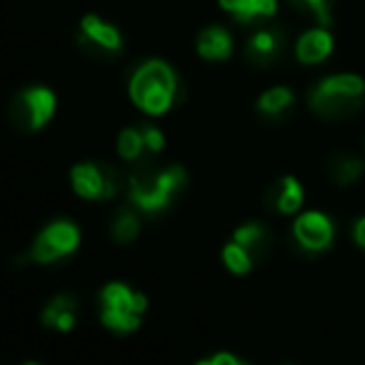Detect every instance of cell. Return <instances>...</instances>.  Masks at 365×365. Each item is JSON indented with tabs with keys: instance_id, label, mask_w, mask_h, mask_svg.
<instances>
[{
	"instance_id": "obj_1",
	"label": "cell",
	"mask_w": 365,
	"mask_h": 365,
	"mask_svg": "<svg viewBox=\"0 0 365 365\" xmlns=\"http://www.w3.org/2000/svg\"><path fill=\"white\" fill-rule=\"evenodd\" d=\"M365 83L358 76H333L320 81L310 93V108L323 118H350L363 108Z\"/></svg>"
},
{
	"instance_id": "obj_2",
	"label": "cell",
	"mask_w": 365,
	"mask_h": 365,
	"mask_svg": "<svg viewBox=\"0 0 365 365\" xmlns=\"http://www.w3.org/2000/svg\"><path fill=\"white\" fill-rule=\"evenodd\" d=\"M175 73L163 61H150L138 68L130 81V98L140 110L150 115H160L173 106L175 98Z\"/></svg>"
},
{
	"instance_id": "obj_3",
	"label": "cell",
	"mask_w": 365,
	"mask_h": 365,
	"mask_svg": "<svg viewBox=\"0 0 365 365\" xmlns=\"http://www.w3.org/2000/svg\"><path fill=\"white\" fill-rule=\"evenodd\" d=\"M182 182H185V173L180 165L160 173L153 168H143L130 178V200L145 213H158L170 203L173 195L182 188Z\"/></svg>"
},
{
	"instance_id": "obj_4",
	"label": "cell",
	"mask_w": 365,
	"mask_h": 365,
	"mask_svg": "<svg viewBox=\"0 0 365 365\" xmlns=\"http://www.w3.org/2000/svg\"><path fill=\"white\" fill-rule=\"evenodd\" d=\"M103 323L118 333H130L140 325V315L145 310V295L133 293L128 285L110 283L101 293Z\"/></svg>"
},
{
	"instance_id": "obj_5",
	"label": "cell",
	"mask_w": 365,
	"mask_h": 365,
	"mask_svg": "<svg viewBox=\"0 0 365 365\" xmlns=\"http://www.w3.org/2000/svg\"><path fill=\"white\" fill-rule=\"evenodd\" d=\"M56 96L48 88H28L21 91L11 103V120L23 130H38L53 118Z\"/></svg>"
},
{
	"instance_id": "obj_6",
	"label": "cell",
	"mask_w": 365,
	"mask_h": 365,
	"mask_svg": "<svg viewBox=\"0 0 365 365\" xmlns=\"http://www.w3.org/2000/svg\"><path fill=\"white\" fill-rule=\"evenodd\" d=\"M73 180V190L78 195L88 200L96 198H113L120 188V180H118V173L113 170L108 163H103L101 168L91 165V163H83V165H76L71 173Z\"/></svg>"
},
{
	"instance_id": "obj_7",
	"label": "cell",
	"mask_w": 365,
	"mask_h": 365,
	"mask_svg": "<svg viewBox=\"0 0 365 365\" xmlns=\"http://www.w3.org/2000/svg\"><path fill=\"white\" fill-rule=\"evenodd\" d=\"M78 240H81V233H78L76 225L68 223V220H58V223L48 225L38 235L36 245L31 250V260H36V263H53V260L73 253L78 248Z\"/></svg>"
},
{
	"instance_id": "obj_8",
	"label": "cell",
	"mask_w": 365,
	"mask_h": 365,
	"mask_svg": "<svg viewBox=\"0 0 365 365\" xmlns=\"http://www.w3.org/2000/svg\"><path fill=\"white\" fill-rule=\"evenodd\" d=\"M295 240L305 250H325L333 243V223L323 213H305L293 225Z\"/></svg>"
},
{
	"instance_id": "obj_9",
	"label": "cell",
	"mask_w": 365,
	"mask_h": 365,
	"mask_svg": "<svg viewBox=\"0 0 365 365\" xmlns=\"http://www.w3.org/2000/svg\"><path fill=\"white\" fill-rule=\"evenodd\" d=\"M81 41L96 46L98 53H118L123 48L120 33L98 16H86L81 21Z\"/></svg>"
},
{
	"instance_id": "obj_10",
	"label": "cell",
	"mask_w": 365,
	"mask_h": 365,
	"mask_svg": "<svg viewBox=\"0 0 365 365\" xmlns=\"http://www.w3.org/2000/svg\"><path fill=\"white\" fill-rule=\"evenodd\" d=\"M280 53H283V33L278 28L258 31L248 43V61H253L255 66H270L278 61Z\"/></svg>"
},
{
	"instance_id": "obj_11",
	"label": "cell",
	"mask_w": 365,
	"mask_h": 365,
	"mask_svg": "<svg viewBox=\"0 0 365 365\" xmlns=\"http://www.w3.org/2000/svg\"><path fill=\"white\" fill-rule=\"evenodd\" d=\"M330 51H333V38H330V33L325 31V28L308 31L298 41V48H295L300 63H305V66H313V63L325 61V58L330 56Z\"/></svg>"
},
{
	"instance_id": "obj_12",
	"label": "cell",
	"mask_w": 365,
	"mask_h": 365,
	"mask_svg": "<svg viewBox=\"0 0 365 365\" xmlns=\"http://www.w3.org/2000/svg\"><path fill=\"white\" fill-rule=\"evenodd\" d=\"M76 318H78V305L71 295H58V298H53L51 303H48L46 313H43V323L56 330H63V333H68V330L76 325Z\"/></svg>"
},
{
	"instance_id": "obj_13",
	"label": "cell",
	"mask_w": 365,
	"mask_h": 365,
	"mask_svg": "<svg viewBox=\"0 0 365 365\" xmlns=\"http://www.w3.org/2000/svg\"><path fill=\"white\" fill-rule=\"evenodd\" d=\"M230 36L223 28H205L198 36V53L208 61H225L230 56Z\"/></svg>"
},
{
	"instance_id": "obj_14",
	"label": "cell",
	"mask_w": 365,
	"mask_h": 365,
	"mask_svg": "<svg viewBox=\"0 0 365 365\" xmlns=\"http://www.w3.org/2000/svg\"><path fill=\"white\" fill-rule=\"evenodd\" d=\"M275 205L280 213H295L303 205V188L298 185L293 175L283 178V182L278 185V195H275Z\"/></svg>"
},
{
	"instance_id": "obj_15",
	"label": "cell",
	"mask_w": 365,
	"mask_h": 365,
	"mask_svg": "<svg viewBox=\"0 0 365 365\" xmlns=\"http://www.w3.org/2000/svg\"><path fill=\"white\" fill-rule=\"evenodd\" d=\"M223 260L225 265H228L230 273L235 275H245L250 268H253V253H250L248 248H245L243 243H238V240H233V243H228L223 248Z\"/></svg>"
},
{
	"instance_id": "obj_16",
	"label": "cell",
	"mask_w": 365,
	"mask_h": 365,
	"mask_svg": "<svg viewBox=\"0 0 365 365\" xmlns=\"http://www.w3.org/2000/svg\"><path fill=\"white\" fill-rule=\"evenodd\" d=\"M293 106V93L288 88H273V91L263 93L258 101V110L265 113V115H280L285 113L288 108Z\"/></svg>"
},
{
	"instance_id": "obj_17",
	"label": "cell",
	"mask_w": 365,
	"mask_h": 365,
	"mask_svg": "<svg viewBox=\"0 0 365 365\" xmlns=\"http://www.w3.org/2000/svg\"><path fill=\"white\" fill-rule=\"evenodd\" d=\"M235 240H238V243H243L245 248L253 253L255 260L260 258V250L268 248V233H265L263 225H255V223L243 225V228L235 230Z\"/></svg>"
},
{
	"instance_id": "obj_18",
	"label": "cell",
	"mask_w": 365,
	"mask_h": 365,
	"mask_svg": "<svg viewBox=\"0 0 365 365\" xmlns=\"http://www.w3.org/2000/svg\"><path fill=\"white\" fill-rule=\"evenodd\" d=\"M330 173H333V178L340 185H350V182L358 180L360 173H363V163L353 155H338L330 163Z\"/></svg>"
},
{
	"instance_id": "obj_19",
	"label": "cell",
	"mask_w": 365,
	"mask_h": 365,
	"mask_svg": "<svg viewBox=\"0 0 365 365\" xmlns=\"http://www.w3.org/2000/svg\"><path fill=\"white\" fill-rule=\"evenodd\" d=\"M143 148H145V138H143V130H135V128H125L118 138V153H120L125 160H135L140 158Z\"/></svg>"
},
{
	"instance_id": "obj_20",
	"label": "cell",
	"mask_w": 365,
	"mask_h": 365,
	"mask_svg": "<svg viewBox=\"0 0 365 365\" xmlns=\"http://www.w3.org/2000/svg\"><path fill=\"white\" fill-rule=\"evenodd\" d=\"M138 233H140V223H138L135 213L123 210L115 218V223H113V238H115L118 243H133V240L138 238Z\"/></svg>"
},
{
	"instance_id": "obj_21",
	"label": "cell",
	"mask_w": 365,
	"mask_h": 365,
	"mask_svg": "<svg viewBox=\"0 0 365 365\" xmlns=\"http://www.w3.org/2000/svg\"><path fill=\"white\" fill-rule=\"evenodd\" d=\"M275 13V0H243V6L233 13L240 23H250L255 18H268Z\"/></svg>"
},
{
	"instance_id": "obj_22",
	"label": "cell",
	"mask_w": 365,
	"mask_h": 365,
	"mask_svg": "<svg viewBox=\"0 0 365 365\" xmlns=\"http://www.w3.org/2000/svg\"><path fill=\"white\" fill-rule=\"evenodd\" d=\"M143 138H145V148L153 153H160L163 145H165V138H163V133L158 130L155 125H143Z\"/></svg>"
},
{
	"instance_id": "obj_23",
	"label": "cell",
	"mask_w": 365,
	"mask_h": 365,
	"mask_svg": "<svg viewBox=\"0 0 365 365\" xmlns=\"http://www.w3.org/2000/svg\"><path fill=\"white\" fill-rule=\"evenodd\" d=\"M303 3L318 13V18H320L323 26H328V0H303Z\"/></svg>"
},
{
	"instance_id": "obj_24",
	"label": "cell",
	"mask_w": 365,
	"mask_h": 365,
	"mask_svg": "<svg viewBox=\"0 0 365 365\" xmlns=\"http://www.w3.org/2000/svg\"><path fill=\"white\" fill-rule=\"evenodd\" d=\"M203 365H240V360L235 355H228V353H218L213 358L203 360Z\"/></svg>"
},
{
	"instance_id": "obj_25",
	"label": "cell",
	"mask_w": 365,
	"mask_h": 365,
	"mask_svg": "<svg viewBox=\"0 0 365 365\" xmlns=\"http://www.w3.org/2000/svg\"><path fill=\"white\" fill-rule=\"evenodd\" d=\"M355 240H358V245L365 248V218L355 223Z\"/></svg>"
}]
</instances>
